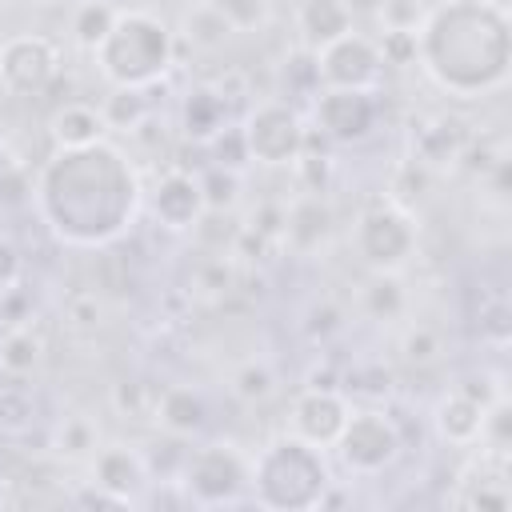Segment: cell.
<instances>
[{"label":"cell","instance_id":"1","mask_svg":"<svg viewBox=\"0 0 512 512\" xmlns=\"http://www.w3.org/2000/svg\"><path fill=\"white\" fill-rule=\"evenodd\" d=\"M44 228L64 248H108L116 244L144 200L136 164L108 140L88 148H56L32 184Z\"/></svg>","mask_w":512,"mask_h":512},{"label":"cell","instance_id":"2","mask_svg":"<svg viewBox=\"0 0 512 512\" xmlns=\"http://www.w3.org/2000/svg\"><path fill=\"white\" fill-rule=\"evenodd\" d=\"M416 64L452 100H480L508 84L512 16L504 0H440L416 32Z\"/></svg>","mask_w":512,"mask_h":512},{"label":"cell","instance_id":"3","mask_svg":"<svg viewBox=\"0 0 512 512\" xmlns=\"http://www.w3.org/2000/svg\"><path fill=\"white\" fill-rule=\"evenodd\" d=\"M332 480L336 476L328 464V448H316L284 432L252 452L248 500L272 512H304V508H320V496L328 492Z\"/></svg>","mask_w":512,"mask_h":512},{"label":"cell","instance_id":"4","mask_svg":"<svg viewBox=\"0 0 512 512\" xmlns=\"http://www.w3.org/2000/svg\"><path fill=\"white\" fill-rule=\"evenodd\" d=\"M176 52V32L156 12L120 8L92 60L112 88H164L168 72L176 68Z\"/></svg>","mask_w":512,"mask_h":512},{"label":"cell","instance_id":"5","mask_svg":"<svg viewBox=\"0 0 512 512\" xmlns=\"http://www.w3.org/2000/svg\"><path fill=\"white\" fill-rule=\"evenodd\" d=\"M248 468L252 456L232 440H208L200 448H188L176 480L196 508H236L248 500Z\"/></svg>","mask_w":512,"mask_h":512},{"label":"cell","instance_id":"6","mask_svg":"<svg viewBox=\"0 0 512 512\" xmlns=\"http://www.w3.org/2000/svg\"><path fill=\"white\" fill-rule=\"evenodd\" d=\"M416 244H420V228L412 212L392 196L364 204L352 224V248L368 272H400L416 256Z\"/></svg>","mask_w":512,"mask_h":512},{"label":"cell","instance_id":"7","mask_svg":"<svg viewBox=\"0 0 512 512\" xmlns=\"http://www.w3.org/2000/svg\"><path fill=\"white\" fill-rule=\"evenodd\" d=\"M336 460L352 476H380L404 456V436L400 424L388 408H352L340 436H336Z\"/></svg>","mask_w":512,"mask_h":512},{"label":"cell","instance_id":"8","mask_svg":"<svg viewBox=\"0 0 512 512\" xmlns=\"http://www.w3.org/2000/svg\"><path fill=\"white\" fill-rule=\"evenodd\" d=\"M248 160L260 168H292L308 144V124L292 100H256L240 120Z\"/></svg>","mask_w":512,"mask_h":512},{"label":"cell","instance_id":"9","mask_svg":"<svg viewBox=\"0 0 512 512\" xmlns=\"http://www.w3.org/2000/svg\"><path fill=\"white\" fill-rule=\"evenodd\" d=\"M60 44L44 32H12L0 40V88L8 96H44L60 80Z\"/></svg>","mask_w":512,"mask_h":512},{"label":"cell","instance_id":"10","mask_svg":"<svg viewBox=\"0 0 512 512\" xmlns=\"http://www.w3.org/2000/svg\"><path fill=\"white\" fill-rule=\"evenodd\" d=\"M308 112L312 128L332 144H364L380 124V100L364 88H320Z\"/></svg>","mask_w":512,"mask_h":512},{"label":"cell","instance_id":"11","mask_svg":"<svg viewBox=\"0 0 512 512\" xmlns=\"http://www.w3.org/2000/svg\"><path fill=\"white\" fill-rule=\"evenodd\" d=\"M316 72H320V88H364V92H380L384 80V56L376 48V36L364 32H344L332 44L316 48Z\"/></svg>","mask_w":512,"mask_h":512},{"label":"cell","instance_id":"12","mask_svg":"<svg viewBox=\"0 0 512 512\" xmlns=\"http://www.w3.org/2000/svg\"><path fill=\"white\" fill-rule=\"evenodd\" d=\"M148 212L164 232H192L200 224L204 208V192H200V176L192 168H168L152 192H148Z\"/></svg>","mask_w":512,"mask_h":512},{"label":"cell","instance_id":"13","mask_svg":"<svg viewBox=\"0 0 512 512\" xmlns=\"http://www.w3.org/2000/svg\"><path fill=\"white\" fill-rule=\"evenodd\" d=\"M348 412L352 400L344 396V388H304L288 408V432L316 448H332Z\"/></svg>","mask_w":512,"mask_h":512},{"label":"cell","instance_id":"14","mask_svg":"<svg viewBox=\"0 0 512 512\" xmlns=\"http://www.w3.org/2000/svg\"><path fill=\"white\" fill-rule=\"evenodd\" d=\"M332 228H336V212L328 204L324 192H300L284 204V236H280V248H288L292 256L308 260L316 256L328 240H332Z\"/></svg>","mask_w":512,"mask_h":512},{"label":"cell","instance_id":"15","mask_svg":"<svg viewBox=\"0 0 512 512\" xmlns=\"http://www.w3.org/2000/svg\"><path fill=\"white\" fill-rule=\"evenodd\" d=\"M468 144V132L452 116H420L408 132V156L428 172H448L460 164V152Z\"/></svg>","mask_w":512,"mask_h":512},{"label":"cell","instance_id":"16","mask_svg":"<svg viewBox=\"0 0 512 512\" xmlns=\"http://www.w3.org/2000/svg\"><path fill=\"white\" fill-rule=\"evenodd\" d=\"M92 480L104 484L108 492L140 504L144 488L152 484V472H148L144 452H136L132 444H100L92 452Z\"/></svg>","mask_w":512,"mask_h":512},{"label":"cell","instance_id":"17","mask_svg":"<svg viewBox=\"0 0 512 512\" xmlns=\"http://www.w3.org/2000/svg\"><path fill=\"white\" fill-rule=\"evenodd\" d=\"M152 420L164 428V436L192 440L208 424V400L192 384H164L152 404Z\"/></svg>","mask_w":512,"mask_h":512},{"label":"cell","instance_id":"18","mask_svg":"<svg viewBox=\"0 0 512 512\" xmlns=\"http://www.w3.org/2000/svg\"><path fill=\"white\" fill-rule=\"evenodd\" d=\"M48 140L56 148H88V144H100V140H108V120H104L100 104L64 100L48 116Z\"/></svg>","mask_w":512,"mask_h":512},{"label":"cell","instance_id":"19","mask_svg":"<svg viewBox=\"0 0 512 512\" xmlns=\"http://www.w3.org/2000/svg\"><path fill=\"white\" fill-rule=\"evenodd\" d=\"M480 420H484V404H476L460 388L444 392L432 408V432H436V440H444L452 448H476L480 444Z\"/></svg>","mask_w":512,"mask_h":512},{"label":"cell","instance_id":"20","mask_svg":"<svg viewBox=\"0 0 512 512\" xmlns=\"http://www.w3.org/2000/svg\"><path fill=\"white\" fill-rule=\"evenodd\" d=\"M352 28H356V12L348 8V0H300V8H296L300 48H308V52L332 44L336 36H344Z\"/></svg>","mask_w":512,"mask_h":512},{"label":"cell","instance_id":"21","mask_svg":"<svg viewBox=\"0 0 512 512\" xmlns=\"http://www.w3.org/2000/svg\"><path fill=\"white\" fill-rule=\"evenodd\" d=\"M224 124H228V100H224L216 88L200 84V88H192V92L184 96V104H180V128H184V136H188L192 144H204V140L216 136Z\"/></svg>","mask_w":512,"mask_h":512},{"label":"cell","instance_id":"22","mask_svg":"<svg viewBox=\"0 0 512 512\" xmlns=\"http://www.w3.org/2000/svg\"><path fill=\"white\" fill-rule=\"evenodd\" d=\"M180 36H184L192 48H200V52H216V48H224V44L236 36V28L228 24V16H224L212 0H204V4H188V8H184Z\"/></svg>","mask_w":512,"mask_h":512},{"label":"cell","instance_id":"23","mask_svg":"<svg viewBox=\"0 0 512 512\" xmlns=\"http://www.w3.org/2000/svg\"><path fill=\"white\" fill-rule=\"evenodd\" d=\"M116 16H120V4H112V0H76L72 20H68L72 44H76L80 52H88V56H92V52L100 48V40L112 32Z\"/></svg>","mask_w":512,"mask_h":512},{"label":"cell","instance_id":"24","mask_svg":"<svg viewBox=\"0 0 512 512\" xmlns=\"http://www.w3.org/2000/svg\"><path fill=\"white\" fill-rule=\"evenodd\" d=\"M44 360V336L32 324H12L0 336V372L4 376H28Z\"/></svg>","mask_w":512,"mask_h":512},{"label":"cell","instance_id":"25","mask_svg":"<svg viewBox=\"0 0 512 512\" xmlns=\"http://www.w3.org/2000/svg\"><path fill=\"white\" fill-rule=\"evenodd\" d=\"M152 92L156 88H112L100 104L104 120H108V132H132L140 128L148 116H152Z\"/></svg>","mask_w":512,"mask_h":512},{"label":"cell","instance_id":"26","mask_svg":"<svg viewBox=\"0 0 512 512\" xmlns=\"http://www.w3.org/2000/svg\"><path fill=\"white\" fill-rule=\"evenodd\" d=\"M360 308H364L368 320H400L404 308H408L400 276L396 272H372L360 288Z\"/></svg>","mask_w":512,"mask_h":512},{"label":"cell","instance_id":"27","mask_svg":"<svg viewBox=\"0 0 512 512\" xmlns=\"http://www.w3.org/2000/svg\"><path fill=\"white\" fill-rule=\"evenodd\" d=\"M156 392H160V388H152L148 380L124 376V380L112 384L108 404H112V412L124 416V420H148V416H152V404H156Z\"/></svg>","mask_w":512,"mask_h":512},{"label":"cell","instance_id":"28","mask_svg":"<svg viewBox=\"0 0 512 512\" xmlns=\"http://www.w3.org/2000/svg\"><path fill=\"white\" fill-rule=\"evenodd\" d=\"M232 396L240 400V404H264V400H272V392H276V372H272V364L268 360H244L236 372H232Z\"/></svg>","mask_w":512,"mask_h":512},{"label":"cell","instance_id":"29","mask_svg":"<svg viewBox=\"0 0 512 512\" xmlns=\"http://www.w3.org/2000/svg\"><path fill=\"white\" fill-rule=\"evenodd\" d=\"M196 176H200V192H204V208L208 212H232L240 204V172L204 164Z\"/></svg>","mask_w":512,"mask_h":512},{"label":"cell","instance_id":"30","mask_svg":"<svg viewBox=\"0 0 512 512\" xmlns=\"http://www.w3.org/2000/svg\"><path fill=\"white\" fill-rule=\"evenodd\" d=\"M428 12H432L428 0H376L372 8L380 32H412V36L424 28Z\"/></svg>","mask_w":512,"mask_h":512},{"label":"cell","instance_id":"31","mask_svg":"<svg viewBox=\"0 0 512 512\" xmlns=\"http://www.w3.org/2000/svg\"><path fill=\"white\" fill-rule=\"evenodd\" d=\"M204 164H216V168H232V172H244L252 160H248V144H244V132L240 124H224L216 136H208L204 144Z\"/></svg>","mask_w":512,"mask_h":512},{"label":"cell","instance_id":"32","mask_svg":"<svg viewBox=\"0 0 512 512\" xmlns=\"http://www.w3.org/2000/svg\"><path fill=\"white\" fill-rule=\"evenodd\" d=\"M512 444V404L500 392L492 404H484V420H480V448H488L492 456H504Z\"/></svg>","mask_w":512,"mask_h":512},{"label":"cell","instance_id":"33","mask_svg":"<svg viewBox=\"0 0 512 512\" xmlns=\"http://www.w3.org/2000/svg\"><path fill=\"white\" fill-rule=\"evenodd\" d=\"M100 448V432L88 416H64V424L56 428V452L68 460H84Z\"/></svg>","mask_w":512,"mask_h":512},{"label":"cell","instance_id":"34","mask_svg":"<svg viewBox=\"0 0 512 512\" xmlns=\"http://www.w3.org/2000/svg\"><path fill=\"white\" fill-rule=\"evenodd\" d=\"M64 324L72 332H80V336H92L104 324V296L92 292V288L68 292V300H64Z\"/></svg>","mask_w":512,"mask_h":512},{"label":"cell","instance_id":"35","mask_svg":"<svg viewBox=\"0 0 512 512\" xmlns=\"http://www.w3.org/2000/svg\"><path fill=\"white\" fill-rule=\"evenodd\" d=\"M400 356L408 364H416V368H428V364H436L444 356V336L432 324H412L400 336Z\"/></svg>","mask_w":512,"mask_h":512},{"label":"cell","instance_id":"36","mask_svg":"<svg viewBox=\"0 0 512 512\" xmlns=\"http://www.w3.org/2000/svg\"><path fill=\"white\" fill-rule=\"evenodd\" d=\"M36 424V400H32V392H24V388H0V432H12V436H20V432H28Z\"/></svg>","mask_w":512,"mask_h":512},{"label":"cell","instance_id":"37","mask_svg":"<svg viewBox=\"0 0 512 512\" xmlns=\"http://www.w3.org/2000/svg\"><path fill=\"white\" fill-rule=\"evenodd\" d=\"M284 84H288V96H316L320 92V72H316V52L300 48L292 60H284Z\"/></svg>","mask_w":512,"mask_h":512},{"label":"cell","instance_id":"38","mask_svg":"<svg viewBox=\"0 0 512 512\" xmlns=\"http://www.w3.org/2000/svg\"><path fill=\"white\" fill-rule=\"evenodd\" d=\"M100 256H96V280H100V288H108L112 296H124V292H132V264H128V256H120V252H112V244L108 248H96Z\"/></svg>","mask_w":512,"mask_h":512},{"label":"cell","instance_id":"39","mask_svg":"<svg viewBox=\"0 0 512 512\" xmlns=\"http://www.w3.org/2000/svg\"><path fill=\"white\" fill-rule=\"evenodd\" d=\"M292 172L300 180V192H328V184H332V156L304 148L300 160L292 164Z\"/></svg>","mask_w":512,"mask_h":512},{"label":"cell","instance_id":"40","mask_svg":"<svg viewBox=\"0 0 512 512\" xmlns=\"http://www.w3.org/2000/svg\"><path fill=\"white\" fill-rule=\"evenodd\" d=\"M480 340L492 344V348H508V340H512V312H508L504 296H496V300H488L480 308Z\"/></svg>","mask_w":512,"mask_h":512},{"label":"cell","instance_id":"41","mask_svg":"<svg viewBox=\"0 0 512 512\" xmlns=\"http://www.w3.org/2000/svg\"><path fill=\"white\" fill-rule=\"evenodd\" d=\"M456 504H464V508H492V512H504V508L512 504V492H508V484H504V472L480 480V484H476L468 496H460Z\"/></svg>","mask_w":512,"mask_h":512},{"label":"cell","instance_id":"42","mask_svg":"<svg viewBox=\"0 0 512 512\" xmlns=\"http://www.w3.org/2000/svg\"><path fill=\"white\" fill-rule=\"evenodd\" d=\"M212 4L228 16V24L236 32H252L268 20V0H212Z\"/></svg>","mask_w":512,"mask_h":512},{"label":"cell","instance_id":"43","mask_svg":"<svg viewBox=\"0 0 512 512\" xmlns=\"http://www.w3.org/2000/svg\"><path fill=\"white\" fill-rule=\"evenodd\" d=\"M248 228L256 236H264L268 244L280 248V236H284V200H260L248 216Z\"/></svg>","mask_w":512,"mask_h":512},{"label":"cell","instance_id":"44","mask_svg":"<svg viewBox=\"0 0 512 512\" xmlns=\"http://www.w3.org/2000/svg\"><path fill=\"white\" fill-rule=\"evenodd\" d=\"M344 384H348L356 396L384 400V396H388V388H392V372H388V368H380V364H372V368H352V372L344 376Z\"/></svg>","mask_w":512,"mask_h":512},{"label":"cell","instance_id":"45","mask_svg":"<svg viewBox=\"0 0 512 512\" xmlns=\"http://www.w3.org/2000/svg\"><path fill=\"white\" fill-rule=\"evenodd\" d=\"M376 48L384 56V68L388 64H396V68H412L416 64V36L412 32H380Z\"/></svg>","mask_w":512,"mask_h":512},{"label":"cell","instance_id":"46","mask_svg":"<svg viewBox=\"0 0 512 512\" xmlns=\"http://www.w3.org/2000/svg\"><path fill=\"white\" fill-rule=\"evenodd\" d=\"M340 328H344V316H340L336 304H328V300H324V304H312V312H308V320H304V336H308V340H320V344H324V340H328L332 332H340Z\"/></svg>","mask_w":512,"mask_h":512},{"label":"cell","instance_id":"47","mask_svg":"<svg viewBox=\"0 0 512 512\" xmlns=\"http://www.w3.org/2000/svg\"><path fill=\"white\" fill-rule=\"evenodd\" d=\"M72 504H80V508H136L132 500H124V496L108 492V488H104V484H96V480H88V484L72 496Z\"/></svg>","mask_w":512,"mask_h":512},{"label":"cell","instance_id":"48","mask_svg":"<svg viewBox=\"0 0 512 512\" xmlns=\"http://www.w3.org/2000/svg\"><path fill=\"white\" fill-rule=\"evenodd\" d=\"M20 276H24V256H20V248L8 236H0V292L16 288Z\"/></svg>","mask_w":512,"mask_h":512},{"label":"cell","instance_id":"49","mask_svg":"<svg viewBox=\"0 0 512 512\" xmlns=\"http://www.w3.org/2000/svg\"><path fill=\"white\" fill-rule=\"evenodd\" d=\"M304 388H344V372L324 356V360H312L308 372H304Z\"/></svg>","mask_w":512,"mask_h":512},{"label":"cell","instance_id":"50","mask_svg":"<svg viewBox=\"0 0 512 512\" xmlns=\"http://www.w3.org/2000/svg\"><path fill=\"white\" fill-rule=\"evenodd\" d=\"M36 4H68V0H36Z\"/></svg>","mask_w":512,"mask_h":512},{"label":"cell","instance_id":"51","mask_svg":"<svg viewBox=\"0 0 512 512\" xmlns=\"http://www.w3.org/2000/svg\"><path fill=\"white\" fill-rule=\"evenodd\" d=\"M184 4H204V0H184Z\"/></svg>","mask_w":512,"mask_h":512},{"label":"cell","instance_id":"52","mask_svg":"<svg viewBox=\"0 0 512 512\" xmlns=\"http://www.w3.org/2000/svg\"><path fill=\"white\" fill-rule=\"evenodd\" d=\"M0 8H4V0H0Z\"/></svg>","mask_w":512,"mask_h":512},{"label":"cell","instance_id":"53","mask_svg":"<svg viewBox=\"0 0 512 512\" xmlns=\"http://www.w3.org/2000/svg\"><path fill=\"white\" fill-rule=\"evenodd\" d=\"M0 504H4V496H0Z\"/></svg>","mask_w":512,"mask_h":512}]
</instances>
